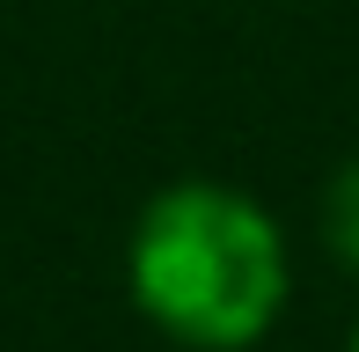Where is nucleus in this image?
Masks as SVG:
<instances>
[{"label": "nucleus", "mask_w": 359, "mask_h": 352, "mask_svg": "<svg viewBox=\"0 0 359 352\" xmlns=\"http://www.w3.org/2000/svg\"><path fill=\"white\" fill-rule=\"evenodd\" d=\"M125 286L161 338L191 352H250L286 316L293 250L242 184L184 176L140 205Z\"/></svg>", "instance_id": "f257e3e1"}, {"label": "nucleus", "mask_w": 359, "mask_h": 352, "mask_svg": "<svg viewBox=\"0 0 359 352\" xmlns=\"http://www.w3.org/2000/svg\"><path fill=\"white\" fill-rule=\"evenodd\" d=\"M323 250H330L337 271L359 279V162H345L323 184Z\"/></svg>", "instance_id": "f03ea898"}, {"label": "nucleus", "mask_w": 359, "mask_h": 352, "mask_svg": "<svg viewBox=\"0 0 359 352\" xmlns=\"http://www.w3.org/2000/svg\"><path fill=\"white\" fill-rule=\"evenodd\" d=\"M345 352H359V323H352V345H345Z\"/></svg>", "instance_id": "7ed1b4c3"}]
</instances>
